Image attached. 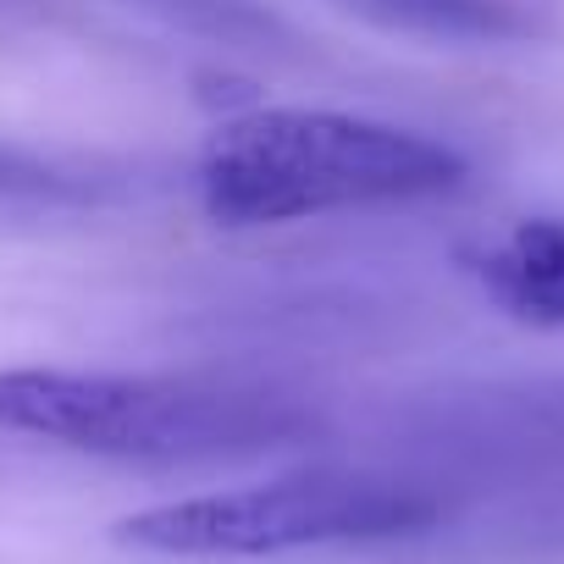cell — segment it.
Wrapping results in <instances>:
<instances>
[{"mask_svg": "<svg viewBox=\"0 0 564 564\" xmlns=\"http://www.w3.org/2000/svg\"><path fill=\"white\" fill-rule=\"evenodd\" d=\"M465 177L470 161L421 128L305 106L243 111L199 150V205L221 227L415 205L465 188Z\"/></svg>", "mask_w": 564, "mask_h": 564, "instance_id": "1", "label": "cell"}, {"mask_svg": "<svg viewBox=\"0 0 564 564\" xmlns=\"http://www.w3.org/2000/svg\"><path fill=\"white\" fill-rule=\"evenodd\" d=\"M300 426V410L238 388L51 366L0 371V432L100 459H205L260 443L271 448Z\"/></svg>", "mask_w": 564, "mask_h": 564, "instance_id": "2", "label": "cell"}, {"mask_svg": "<svg viewBox=\"0 0 564 564\" xmlns=\"http://www.w3.org/2000/svg\"><path fill=\"white\" fill-rule=\"evenodd\" d=\"M437 498L371 470H305L227 492L150 503L111 525L117 547L155 558H271L327 542H377L437 525Z\"/></svg>", "mask_w": 564, "mask_h": 564, "instance_id": "3", "label": "cell"}, {"mask_svg": "<svg viewBox=\"0 0 564 564\" xmlns=\"http://www.w3.org/2000/svg\"><path fill=\"white\" fill-rule=\"evenodd\" d=\"M476 276L487 300L525 327H564V216H525L498 238Z\"/></svg>", "mask_w": 564, "mask_h": 564, "instance_id": "4", "label": "cell"}, {"mask_svg": "<svg viewBox=\"0 0 564 564\" xmlns=\"http://www.w3.org/2000/svg\"><path fill=\"white\" fill-rule=\"evenodd\" d=\"M333 7L382 34L437 45H514L542 34L531 0H333Z\"/></svg>", "mask_w": 564, "mask_h": 564, "instance_id": "5", "label": "cell"}, {"mask_svg": "<svg viewBox=\"0 0 564 564\" xmlns=\"http://www.w3.org/2000/svg\"><path fill=\"white\" fill-rule=\"evenodd\" d=\"M62 199H84V177L0 144V205H62Z\"/></svg>", "mask_w": 564, "mask_h": 564, "instance_id": "6", "label": "cell"}]
</instances>
